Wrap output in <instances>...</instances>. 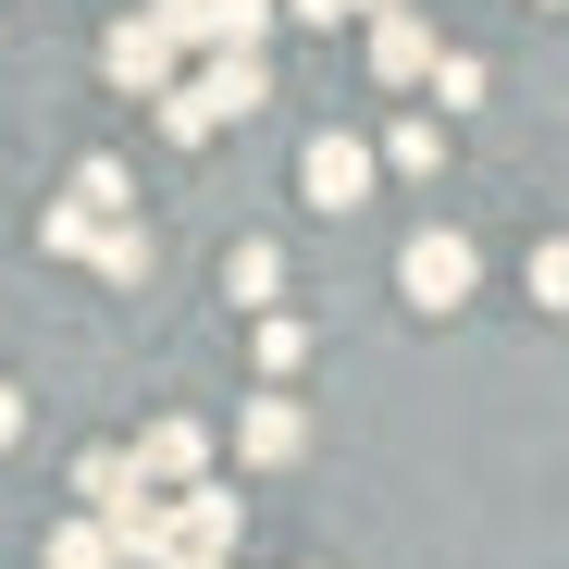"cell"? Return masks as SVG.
I'll return each instance as SVG.
<instances>
[{"mask_svg": "<svg viewBox=\"0 0 569 569\" xmlns=\"http://www.w3.org/2000/svg\"><path fill=\"white\" fill-rule=\"evenodd\" d=\"M260 100H272V62H260V50H211L199 74L161 87V124H173V137H223V124H248Z\"/></svg>", "mask_w": 569, "mask_h": 569, "instance_id": "1", "label": "cell"}, {"mask_svg": "<svg viewBox=\"0 0 569 569\" xmlns=\"http://www.w3.org/2000/svg\"><path fill=\"white\" fill-rule=\"evenodd\" d=\"M397 284H409V310H458L470 284H483V260H470V236H458V223H433V236H409V248H397Z\"/></svg>", "mask_w": 569, "mask_h": 569, "instance_id": "2", "label": "cell"}, {"mask_svg": "<svg viewBox=\"0 0 569 569\" xmlns=\"http://www.w3.org/2000/svg\"><path fill=\"white\" fill-rule=\"evenodd\" d=\"M173 50H186V38H173L161 13H124V26L100 38V74L124 87V100H161V87H173Z\"/></svg>", "mask_w": 569, "mask_h": 569, "instance_id": "3", "label": "cell"}, {"mask_svg": "<svg viewBox=\"0 0 569 569\" xmlns=\"http://www.w3.org/2000/svg\"><path fill=\"white\" fill-rule=\"evenodd\" d=\"M149 13H161L186 50H260V38H272V0H149Z\"/></svg>", "mask_w": 569, "mask_h": 569, "instance_id": "4", "label": "cell"}, {"mask_svg": "<svg viewBox=\"0 0 569 569\" xmlns=\"http://www.w3.org/2000/svg\"><path fill=\"white\" fill-rule=\"evenodd\" d=\"M371 74H385V87H421L433 74V13H421V0H385V13H371Z\"/></svg>", "mask_w": 569, "mask_h": 569, "instance_id": "5", "label": "cell"}, {"mask_svg": "<svg viewBox=\"0 0 569 569\" xmlns=\"http://www.w3.org/2000/svg\"><path fill=\"white\" fill-rule=\"evenodd\" d=\"M298 186H310V211H359L371 199V149L359 137H310L298 149Z\"/></svg>", "mask_w": 569, "mask_h": 569, "instance_id": "6", "label": "cell"}, {"mask_svg": "<svg viewBox=\"0 0 569 569\" xmlns=\"http://www.w3.org/2000/svg\"><path fill=\"white\" fill-rule=\"evenodd\" d=\"M310 446V421H298V397H248L236 409V458L248 470H284V458H298Z\"/></svg>", "mask_w": 569, "mask_h": 569, "instance_id": "7", "label": "cell"}, {"mask_svg": "<svg viewBox=\"0 0 569 569\" xmlns=\"http://www.w3.org/2000/svg\"><path fill=\"white\" fill-rule=\"evenodd\" d=\"M236 520H248V508H236L223 483H199V470H186V508H173V545H236Z\"/></svg>", "mask_w": 569, "mask_h": 569, "instance_id": "8", "label": "cell"}, {"mask_svg": "<svg viewBox=\"0 0 569 569\" xmlns=\"http://www.w3.org/2000/svg\"><path fill=\"white\" fill-rule=\"evenodd\" d=\"M199 458H211V433H199V421H149V433H137V470H149V483H186Z\"/></svg>", "mask_w": 569, "mask_h": 569, "instance_id": "9", "label": "cell"}, {"mask_svg": "<svg viewBox=\"0 0 569 569\" xmlns=\"http://www.w3.org/2000/svg\"><path fill=\"white\" fill-rule=\"evenodd\" d=\"M137 483H149V470H137V446H87V458H74V496H87V508H124Z\"/></svg>", "mask_w": 569, "mask_h": 569, "instance_id": "10", "label": "cell"}, {"mask_svg": "<svg viewBox=\"0 0 569 569\" xmlns=\"http://www.w3.org/2000/svg\"><path fill=\"white\" fill-rule=\"evenodd\" d=\"M100 520H112V545H124V569H161V545H173V520L149 508V483H137L124 508H100Z\"/></svg>", "mask_w": 569, "mask_h": 569, "instance_id": "11", "label": "cell"}, {"mask_svg": "<svg viewBox=\"0 0 569 569\" xmlns=\"http://www.w3.org/2000/svg\"><path fill=\"white\" fill-rule=\"evenodd\" d=\"M50 569H124L112 520H100V508H87V520H62V532H50Z\"/></svg>", "mask_w": 569, "mask_h": 569, "instance_id": "12", "label": "cell"}, {"mask_svg": "<svg viewBox=\"0 0 569 569\" xmlns=\"http://www.w3.org/2000/svg\"><path fill=\"white\" fill-rule=\"evenodd\" d=\"M87 260H100L112 284H149V236H137L124 211H100V236H87Z\"/></svg>", "mask_w": 569, "mask_h": 569, "instance_id": "13", "label": "cell"}, {"mask_svg": "<svg viewBox=\"0 0 569 569\" xmlns=\"http://www.w3.org/2000/svg\"><path fill=\"white\" fill-rule=\"evenodd\" d=\"M272 284H284V260H272V248L248 236V248L223 260V298H236V310H272Z\"/></svg>", "mask_w": 569, "mask_h": 569, "instance_id": "14", "label": "cell"}, {"mask_svg": "<svg viewBox=\"0 0 569 569\" xmlns=\"http://www.w3.org/2000/svg\"><path fill=\"white\" fill-rule=\"evenodd\" d=\"M74 199H87V211H137V173H124V161H74Z\"/></svg>", "mask_w": 569, "mask_h": 569, "instance_id": "15", "label": "cell"}, {"mask_svg": "<svg viewBox=\"0 0 569 569\" xmlns=\"http://www.w3.org/2000/svg\"><path fill=\"white\" fill-rule=\"evenodd\" d=\"M421 87H433L446 112H470V100H483V62H470V50H433V74H421Z\"/></svg>", "mask_w": 569, "mask_h": 569, "instance_id": "16", "label": "cell"}, {"mask_svg": "<svg viewBox=\"0 0 569 569\" xmlns=\"http://www.w3.org/2000/svg\"><path fill=\"white\" fill-rule=\"evenodd\" d=\"M260 371H272V385H284V371H310V322L272 310V322H260Z\"/></svg>", "mask_w": 569, "mask_h": 569, "instance_id": "17", "label": "cell"}, {"mask_svg": "<svg viewBox=\"0 0 569 569\" xmlns=\"http://www.w3.org/2000/svg\"><path fill=\"white\" fill-rule=\"evenodd\" d=\"M385 161H397V173H446V124H397Z\"/></svg>", "mask_w": 569, "mask_h": 569, "instance_id": "18", "label": "cell"}, {"mask_svg": "<svg viewBox=\"0 0 569 569\" xmlns=\"http://www.w3.org/2000/svg\"><path fill=\"white\" fill-rule=\"evenodd\" d=\"M532 298H545V310H569V236H545V248H532Z\"/></svg>", "mask_w": 569, "mask_h": 569, "instance_id": "19", "label": "cell"}, {"mask_svg": "<svg viewBox=\"0 0 569 569\" xmlns=\"http://www.w3.org/2000/svg\"><path fill=\"white\" fill-rule=\"evenodd\" d=\"M38 236H50V248H62V260H87V236H100V211H87V199H62V211H50V223H38Z\"/></svg>", "mask_w": 569, "mask_h": 569, "instance_id": "20", "label": "cell"}, {"mask_svg": "<svg viewBox=\"0 0 569 569\" xmlns=\"http://www.w3.org/2000/svg\"><path fill=\"white\" fill-rule=\"evenodd\" d=\"M272 13H298V26H347L359 0H272Z\"/></svg>", "mask_w": 569, "mask_h": 569, "instance_id": "21", "label": "cell"}, {"mask_svg": "<svg viewBox=\"0 0 569 569\" xmlns=\"http://www.w3.org/2000/svg\"><path fill=\"white\" fill-rule=\"evenodd\" d=\"M161 569H223V545H161Z\"/></svg>", "mask_w": 569, "mask_h": 569, "instance_id": "22", "label": "cell"}, {"mask_svg": "<svg viewBox=\"0 0 569 569\" xmlns=\"http://www.w3.org/2000/svg\"><path fill=\"white\" fill-rule=\"evenodd\" d=\"M13 433H26V397H13V385H0V446H13Z\"/></svg>", "mask_w": 569, "mask_h": 569, "instance_id": "23", "label": "cell"}, {"mask_svg": "<svg viewBox=\"0 0 569 569\" xmlns=\"http://www.w3.org/2000/svg\"><path fill=\"white\" fill-rule=\"evenodd\" d=\"M359 13H385V0H359Z\"/></svg>", "mask_w": 569, "mask_h": 569, "instance_id": "24", "label": "cell"}]
</instances>
